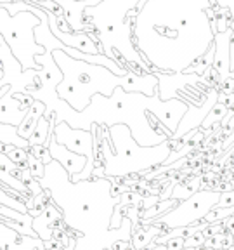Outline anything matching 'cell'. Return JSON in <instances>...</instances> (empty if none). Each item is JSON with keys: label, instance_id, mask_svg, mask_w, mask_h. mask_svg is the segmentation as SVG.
<instances>
[{"label": "cell", "instance_id": "obj_1", "mask_svg": "<svg viewBox=\"0 0 234 250\" xmlns=\"http://www.w3.org/2000/svg\"><path fill=\"white\" fill-rule=\"evenodd\" d=\"M215 0H148L134 20V43L153 73H184L214 45Z\"/></svg>", "mask_w": 234, "mask_h": 250}, {"label": "cell", "instance_id": "obj_2", "mask_svg": "<svg viewBox=\"0 0 234 250\" xmlns=\"http://www.w3.org/2000/svg\"><path fill=\"white\" fill-rule=\"evenodd\" d=\"M28 96L45 103L43 117L49 120L56 118V125L68 122L73 129L90 130L92 125L113 127L123 124L129 125L134 139L140 146H158L170 139L189 108L182 99L161 101L158 94L149 98L140 92H125L121 87H117L109 98L96 94L83 111H77L59 99L52 87L30 90Z\"/></svg>", "mask_w": 234, "mask_h": 250}, {"label": "cell", "instance_id": "obj_3", "mask_svg": "<svg viewBox=\"0 0 234 250\" xmlns=\"http://www.w3.org/2000/svg\"><path fill=\"white\" fill-rule=\"evenodd\" d=\"M52 56L62 71V82L56 87V92L59 99L68 103L77 111H83L96 94L109 98L117 87H121L125 92H140L149 98L158 94V78L155 73L139 75L129 71L120 77L109 68L78 61L59 49L52 51Z\"/></svg>", "mask_w": 234, "mask_h": 250}, {"label": "cell", "instance_id": "obj_4", "mask_svg": "<svg viewBox=\"0 0 234 250\" xmlns=\"http://www.w3.org/2000/svg\"><path fill=\"white\" fill-rule=\"evenodd\" d=\"M137 4L139 0H104L99 5L87 7L83 16L96 30L102 54L115 59L120 66V58H123L127 70L134 73H153V68L134 43V20L129 18V12L137 11Z\"/></svg>", "mask_w": 234, "mask_h": 250}, {"label": "cell", "instance_id": "obj_5", "mask_svg": "<svg viewBox=\"0 0 234 250\" xmlns=\"http://www.w3.org/2000/svg\"><path fill=\"white\" fill-rule=\"evenodd\" d=\"M101 137V160L104 177L142 176L151 168L163 165L174 149V141L168 139L158 146H140L132 136L129 125L118 124L104 127Z\"/></svg>", "mask_w": 234, "mask_h": 250}, {"label": "cell", "instance_id": "obj_6", "mask_svg": "<svg viewBox=\"0 0 234 250\" xmlns=\"http://www.w3.org/2000/svg\"><path fill=\"white\" fill-rule=\"evenodd\" d=\"M40 23L42 20L30 11L11 16L7 9H0V35L24 71L43 70L35 61L37 56L45 54V49L35 39V28L40 26Z\"/></svg>", "mask_w": 234, "mask_h": 250}, {"label": "cell", "instance_id": "obj_7", "mask_svg": "<svg viewBox=\"0 0 234 250\" xmlns=\"http://www.w3.org/2000/svg\"><path fill=\"white\" fill-rule=\"evenodd\" d=\"M220 200V191L217 189H199L187 200L179 202L176 208L170 212L153 219L149 224L160 226L163 229H172V228H182V226H196L201 224L205 215L218 205ZM148 224V226H149Z\"/></svg>", "mask_w": 234, "mask_h": 250}, {"label": "cell", "instance_id": "obj_8", "mask_svg": "<svg viewBox=\"0 0 234 250\" xmlns=\"http://www.w3.org/2000/svg\"><path fill=\"white\" fill-rule=\"evenodd\" d=\"M43 11L47 12V18H49L51 31L54 33V37H58V39L64 43V45L78 49V51L85 52V54H102L96 33H87V31H71V33H68V31H62L58 24L56 12L49 11V9H43Z\"/></svg>", "mask_w": 234, "mask_h": 250}, {"label": "cell", "instance_id": "obj_9", "mask_svg": "<svg viewBox=\"0 0 234 250\" xmlns=\"http://www.w3.org/2000/svg\"><path fill=\"white\" fill-rule=\"evenodd\" d=\"M217 103H218V89L212 87V89L208 90L207 98H205V101H203L201 106L189 104L186 115H184L182 120L179 122V127H177V130L174 132V136H172L170 139L179 141L180 137L186 136L187 132H191V130H195V129H199L203 120L207 118V115L210 113V109L214 108Z\"/></svg>", "mask_w": 234, "mask_h": 250}, {"label": "cell", "instance_id": "obj_10", "mask_svg": "<svg viewBox=\"0 0 234 250\" xmlns=\"http://www.w3.org/2000/svg\"><path fill=\"white\" fill-rule=\"evenodd\" d=\"M234 40V24H231L226 31H215V56H214V70L218 77V89L231 78V43Z\"/></svg>", "mask_w": 234, "mask_h": 250}, {"label": "cell", "instance_id": "obj_11", "mask_svg": "<svg viewBox=\"0 0 234 250\" xmlns=\"http://www.w3.org/2000/svg\"><path fill=\"white\" fill-rule=\"evenodd\" d=\"M28 94H11L7 92L5 96L0 98V124L12 125V127H20L21 122L26 117L28 109L35 103L31 98L26 101Z\"/></svg>", "mask_w": 234, "mask_h": 250}, {"label": "cell", "instance_id": "obj_12", "mask_svg": "<svg viewBox=\"0 0 234 250\" xmlns=\"http://www.w3.org/2000/svg\"><path fill=\"white\" fill-rule=\"evenodd\" d=\"M47 148H49V151H51L52 160L59 162V164H61L62 167H64V170L68 172L70 179H71V177L77 176V174H80V172H82L83 168H85V165H87V156L70 151V149H68L66 146L59 145L58 141H56L54 136H52L51 139H49V145H47Z\"/></svg>", "mask_w": 234, "mask_h": 250}, {"label": "cell", "instance_id": "obj_13", "mask_svg": "<svg viewBox=\"0 0 234 250\" xmlns=\"http://www.w3.org/2000/svg\"><path fill=\"white\" fill-rule=\"evenodd\" d=\"M54 221H62V212L61 208L51 202L43 208V212L39 217L33 219V229L37 231L39 238L43 240V243H51L52 236H54Z\"/></svg>", "mask_w": 234, "mask_h": 250}, {"label": "cell", "instance_id": "obj_14", "mask_svg": "<svg viewBox=\"0 0 234 250\" xmlns=\"http://www.w3.org/2000/svg\"><path fill=\"white\" fill-rule=\"evenodd\" d=\"M163 233V228L155 226V224H149V226H142L137 231L132 233V238H130V247L134 250H146L149 247V243L158 236V234Z\"/></svg>", "mask_w": 234, "mask_h": 250}, {"label": "cell", "instance_id": "obj_15", "mask_svg": "<svg viewBox=\"0 0 234 250\" xmlns=\"http://www.w3.org/2000/svg\"><path fill=\"white\" fill-rule=\"evenodd\" d=\"M201 184H203V181L199 176L189 177V179H186V181H180V183L174 188L170 198H176V200H179V202L187 200L189 196H193L195 193H198L199 189H201Z\"/></svg>", "mask_w": 234, "mask_h": 250}, {"label": "cell", "instance_id": "obj_16", "mask_svg": "<svg viewBox=\"0 0 234 250\" xmlns=\"http://www.w3.org/2000/svg\"><path fill=\"white\" fill-rule=\"evenodd\" d=\"M52 136H54V134H52V130H51V120L42 115L35 132L31 134L30 139H28V145H30V148L31 146H47L49 145V139H51Z\"/></svg>", "mask_w": 234, "mask_h": 250}, {"label": "cell", "instance_id": "obj_17", "mask_svg": "<svg viewBox=\"0 0 234 250\" xmlns=\"http://www.w3.org/2000/svg\"><path fill=\"white\" fill-rule=\"evenodd\" d=\"M0 143H2V145L18 146V148L30 149L28 139H23V137L18 134V127H12V125L0 124Z\"/></svg>", "mask_w": 234, "mask_h": 250}, {"label": "cell", "instance_id": "obj_18", "mask_svg": "<svg viewBox=\"0 0 234 250\" xmlns=\"http://www.w3.org/2000/svg\"><path fill=\"white\" fill-rule=\"evenodd\" d=\"M227 111H229V109H227L226 104H222V103H217V104L210 109V113L207 115V118L203 120V124H201V127H199V129L208 130V129H212L215 124H220V122L224 120V117L227 115Z\"/></svg>", "mask_w": 234, "mask_h": 250}, {"label": "cell", "instance_id": "obj_19", "mask_svg": "<svg viewBox=\"0 0 234 250\" xmlns=\"http://www.w3.org/2000/svg\"><path fill=\"white\" fill-rule=\"evenodd\" d=\"M40 247H43V240L31 238V236H26V234H20L18 240L4 250H37Z\"/></svg>", "mask_w": 234, "mask_h": 250}, {"label": "cell", "instance_id": "obj_20", "mask_svg": "<svg viewBox=\"0 0 234 250\" xmlns=\"http://www.w3.org/2000/svg\"><path fill=\"white\" fill-rule=\"evenodd\" d=\"M28 170L35 179H42L43 174H45V164L39 160L35 155H31L30 151H28Z\"/></svg>", "mask_w": 234, "mask_h": 250}, {"label": "cell", "instance_id": "obj_21", "mask_svg": "<svg viewBox=\"0 0 234 250\" xmlns=\"http://www.w3.org/2000/svg\"><path fill=\"white\" fill-rule=\"evenodd\" d=\"M28 151L31 153V155H35L39 160H42L43 164H51L52 162V156H51V151H49V148L47 146H31Z\"/></svg>", "mask_w": 234, "mask_h": 250}, {"label": "cell", "instance_id": "obj_22", "mask_svg": "<svg viewBox=\"0 0 234 250\" xmlns=\"http://www.w3.org/2000/svg\"><path fill=\"white\" fill-rule=\"evenodd\" d=\"M205 242H207V238L203 236L201 231H198V233H195L193 236H189V238L184 242V249H198V247L205 245Z\"/></svg>", "mask_w": 234, "mask_h": 250}, {"label": "cell", "instance_id": "obj_23", "mask_svg": "<svg viewBox=\"0 0 234 250\" xmlns=\"http://www.w3.org/2000/svg\"><path fill=\"white\" fill-rule=\"evenodd\" d=\"M231 205H234V191L220 193V200H218L217 207H231Z\"/></svg>", "mask_w": 234, "mask_h": 250}, {"label": "cell", "instance_id": "obj_24", "mask_svg": "<svg viewBox=\"0 0 234 250\" xmlns=\"http://www.w3.org/2000/svg\"><path fill=\"white\" fill-rule=\"evenodd\" d=\"M184 242H186V240L179 238V236H177V238L168 240V242L165 243V245L168 247V250H184Z\"/></svg>", "mask_w": 234, "mask_h": 250}, {"label": "cell", "instance_id": "obj_25", "mask_svg": "<svg viewBox=\"0 0 234 250\" xmlns=\"http://www.w3.org/2000/svg\"><path fill=\"white\" fill-rule=\"evenodd\" d=\"M220 223L224 224V228H226L227 233L234 234V215H231V217L224 219V221H220Z\"/></svg>", "mask_w": 234, "mask_h": 250}, {"label": "cell", "instance_id": "obj_26", "mask_svg": "<svg viewBox=\"0 0 234 250\" xmlns=\"http://www.w3.org/2000/svg\"><path fill=\"white\" fill-rule=\"evenodd\" d=\"M146 250H168L167 245H156V243H149V247Z\"/></svg>", "mask_w": 234, "mask_h": 250}, {"label": "cell", "instance_id": "obj_27", "mask_svg": "<svg viewBox=\"0 0 234 250\" xmlns=\"http://www.w3.org/2000/svg\"><path fill=\"white\" fill-rule=\"evenodd\" d=\"M4 77V68H2V64H0V78Z\"/></svg>", "mask_w": 234, "mask_h": 250}, {"label": "cell", "instance_id": "obj_28", "mask_svg": "<svg viewBox=\"0 0 234 250\" xmlns=\"http://www.w3.org/2000/svg\"><path fill=\"white\" fill-rule=\"evenodd\" d=\"M233 247H234V234H233Z\"/></svg>", "mask_w": 234, "mask_h": 250}, {"label": "cell", "instance_id": "obj_29", "mask_svg": "<svg viewBox=\"0 0 234 250\" xmlns=\"http://www.w3.org/2000/svg\"><path fill=\"white\" fill-rule=\"evenodd\" d=\"M0 43H2V42H0Z\"/></svg>", "mask_w": 234, "mask_h": 250}, {"label": "cell", "instance_id": "obj_30", "mask_svg": "<svg viewBox=\"0 0 234 250\" xmlns=\"http://www.w3.org/2000/svg\"><path fill=\"white\" fill-rule=\"evenodd\" d=\"M0 250H2V249H0Z\"/></svg>", "mask_w": 234, "mask_h": 250}, {"label": "cell", "instance_id": "obj_31", "mask_svg": "<svg viewBox=\"0 0 234 250\" xmlns=\"http://www.w3.org/2000/svg\"><path fill=\"white\" fill-rule=\"evenodd\" d=\"M37 250H39V249H37Z\"/></svg>", "mask_w": 234, "mask_h": 250}]
</instances>
